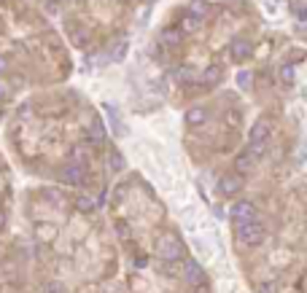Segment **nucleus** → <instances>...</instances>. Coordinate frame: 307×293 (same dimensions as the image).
I'll return each mask as SVG.
<instances>
[{"mask_svg":"<svg viewBox=\"0 0 307 293\" xmlns=\"http://www.w3.org/2000/svg\"><path fill=\"white\" fill-rule=\"evenodd\" d=\"M162 43L178 46V43H181V32H178V30H164V32H162Z\"/></svg>","mask_w":307,"mask_h":293,"instance_id":"f3484780","label":"nucleus"},{"mask_svg":"<svg viewBox=\"0 0 307 293\" xmlns=\"http://www.w3.org/2000/svg\"><path fill=\"white\" fill-rule=\"evenodd\" d=\"M76 207L81 210V212H95L97 204H95V199H92V196H78L76 199Z\"/></svg>","mask_w":307,"mask_h":293,"instance_id":"dca6fc26","label":"nucleus"},{"mask_svg":"<svg viewBox=\"0 0 307 293\" xmlns=\"http://www.w3.org/2000/svg\"><path fill=\"white\" fill-rule=\"evenodd\" d=\"M86 140H89V143H103V140H105V129H103V124H100V121H95V124H92L89 126V137H86Z\"/></svg>","mask_w":307,"mask_h":293,"instance_id":"ddd939ff","label":"nucleus"},{"mask_svg":"<svg viewBox=\"0 0 307 293\" xmlns=\"http://www.w3.org/2000/svg\"><path fill=\"white\" fill-rule=\"evenodd\" d=\"M199 24H202V19L191 16V14L181 19V30H183V32H197V30H199Z\"/></svg>","mask_w":307,"mask_h":293,"instance_id":"4468645a","label":"nucleus"},{"mask_svg":"<svg viewBox=\"0 0 307 293\" xmlns=\"http://www.w3.org/2000/svg\"><path fill=\"white\" fill-rule=\"evenodd\" d=\"M251 84H253V76H251L248 70H243L237 76V86H240V89H251Z\"/></svg>","mask_w":307,"mask_h":293,"instance_id":"a211bd4d","label":"nucleus"},{"mask_svg":"<svg viewBox=\"0 0 307 293\" xmlns=\"http://www.w3.org/2000/svg\"><path fill=\"white\" fill-rule=\"evenodd\" d=\"M3 70H5V59L0 57V73H3Z\"/></svg>","mask_w":307,"mask_h":293,"instance_id":"5701e85b","label":"nucleus"},{"mask_svg":"<svg viewBox=\"0 0 307 293\" xmlns=\"http://www.w3.org/2000/svg\"><path fill=\"white\" fill-rule=\"evenodd\" d=\"M264 151H267V145H259V143H248V148L240 151V156H237V172L240 175H245V172H251L256 167V164L264 159Z\"/></svg>","mask_w":307,"mask_h":293,"instance_id":"f03ea898","label":"nucleus"},{"mask_svg":"<svg viewBox=\"0 0 307 293\" xmlns=\"http://www.w3.org/2000/svg\"><path fill=\"white\" fill-rule=\"evenodd\" d=\"M262 239H264V226L259 221L240 223V229H237V242L240 245H245V248H256Z\"/></svg>","mask_w":307,"mask_h":293,"instance_id":"7ed1b4c3","label":"nucleus"},{"mask_svg":"<svg viewBox=\"0 0 307 293\" xmlns=\"http://www.w3.org/2000/svg\"><path fill=\"white\" fill-rule=\"evenodd\" d=\"M270 132H272L270 121H264V118H259V121L251 126V137H248V143H259V145H267V140H270Z\"/></svg>","mask_w":307,"mask_h":293,"instance_id":"0eeeda50","label":"nucleus"},{"mask_svg":"<svg viewBox=\"0 0 307 293\" xmlns=\"http://www.w3.org/2000/svg\"><path fill=\"white\" fill-rule=\"evenodd\" d=\"M108 170L111 172H122L124 170V159L119 151H111V156H108Z\"/></svg>","mask_w":307,"mask_h":293,"instance_id":"2eb2a0df","label":"nucleus"},{"mask_svg":"<svg viewBox=\"0 0 307 293\" xmlns=\"http://www.w3.org/2000/svg\"><path fill=\"white\" fill-rule=\"evenodd\" d=\"M218 81H221V68H218V65H210V68L202 73V84L205 86H216Z\"/></svg>","mask_w":307,"mask_h":293,"instance_id":"9b49d317","label":"nucleus"},{"mask_svg":"<svg viewBox=\"0 0 307 293\" xmlns=\"http://www.w3.org/2000/svg\"><path fill=\"white\" fill-rule=\"evenodd\" d=\"M243 175L240 172H229V175H224L221 178V183H218V191H221L224 196H235L240 189H243Z\"/></svg>","mask_w":307,"mask_h":293,"instance_id":"39448f33","label":"nucleus"},{"mask_svg":"<svg viewBox=\"0 0 307 293\" xmlns=\"http://www.w3.org/2000/svg\"><path fill=\"white\" fill-rule=\"evenodd\" d=\"M229 51H232V59H235V62H243V59H248L253 54V46H251V41L237 38V41L229 46Z\"/></svg>","mask_w":307,"mask_h":293,"instance_id":"6e6552de","label":"nucleus"},{"mask_svg":"<svg viewBox=\"0 0 307 293\" xmlns=\"http://www.w3.org/2000/svg\"><path fill=\"white\" fill-rule=\"evenodd\" d=\"M280 78H283L286 84H291L294 81V65H283V68H280Z\"/></svg>","mask_w":307,"mask_h":293,"instance_id":"aec40b11","label":"nucleus"},{"mask_svg":"<svg viewBox=\"0 0 307 293\" xmlns=\"http://www.w3.org/2000/svg\"><path fill=\"white\" fill-rule=\"evenodd\" d=\"M232 218L237 223H251V221H256V207L251 202H235L232 204Z\"/></svg>","mask_w":307,"mask_h":293,"instance_id":"423d86ee","label":"nucleus"},{"mask_svg":"<svg viewBox=\"0 0 307 293\" xmlns=\"http://www.w3.org/2000/svg\"><path fill=\"white\" fill-rule=\"evenodd\" d=\"M46 293H59V291H57V285H51V288H49V291H46Z\"/></svg>","mask_w":307,"mask_h":293,"instance_id":"b1692460","label":"nucleus"},{"mask_svg":"<svg viewBox=\"0 0 307 293\" xmlns=\"http://www.w3.org/2000/svg\"><path fill=\"white\" fill-rule=\"evenodd\" d=\"M3 226H5V212L0 210V229H3Z\"/></svg>","mask_w":307,"mask_h":293,"instance_id":"4be33fe9","label":"nucleus"},{"mask_svg":"<svg viewBox=\"0 0 307 293\" xmlns=\"http://www.w3.org/2000/svg\"><path fill=\"white\" fill-rule=\"evenodd\" d=\"M156 253L164 258V261H175V258L183 256V242L178 234H172V231H164L162 237L156 239Z\"/></svg>","mask_w":307,"mask_h":293,"instance_id":"f257e3e1","label":"nucleus"},{"mask_svg":"<svg viewBox=\"0 0 307 293\" xmlns=\"http://www.w3.org/2000/svg\"><path fill=\"white\" fill-rule=\"evenodd\" d=\"M35 237L43 239V242H49V239L57 237V229L54 226H46V223H35Z\"/></svg>","mask_w":307,"mask_h":293,"instance_id":"f8f14e48","label":"nucleus"},{"mask_svg":"<svg viewBox=\"0 0 307 293\" xmlns=\"http://www.w3.org/2000/svg\"><path fill=\"white\" fill-rule=\"evenodd\" d=\"M0 97H3V86H0Z\"/></svg>","mask_w":307,"mask_h":293,"instance_id":"393cba45","label":"nucleus"},{"mask_svg":"<svg viewBox=\"0 0 307 293\" xmlns=\"http://www.w3.org/2000/svg\"><path fill=\"white\" fill-rule=\"evenodd\" d=\"M205 118H208V110H205V108H191L189 113H186V124H189V126L205 124Z\"/></svg>","mask_w":307,"mask_h":293,"instance_id":"9d476101","label":"nucleus"},{"mask_svg":"<svg viewBox=\"0 0 307 293\" xmlns=\"http://www.w3.org/2000/svg\"><path fill=\"white\" fill-rule=\"evenodd\" d=\"M205 14H208V3H194V5H191V16L202 19Z\"/></svg>","mask_w":307,"mask_h":293,"instance_id":"6ab92c4d","label":"nucleus"},{"mask_svg":"<svg viewBox=\"0 0 307 293\" xmlns=\"http://www.w3.org/2000/svg\"><path fill=\"white\" fill-rule=\"evenodd\" d=\"M259 293H278V285L275 283H264L262 288H259Z\"/></svg>","mask_w":307,"mask_h":293,"instance_id":"412c9836","label":"nucleus"},{"mask_svg":"<svg viewBox=\"0 0 307 293\" xmlns=\"http://www.w3.org/2000/svg\"><path fill=\"white\" fill-rule=\"evenodd\" d=\"M59 181L68 183V186H81L86 181V170L81 167V164H68V167H62V172H59Z\"/></svg>","mask_w":307,"mask_h":293,"instance_id":"20e7f679","label":"nucleus"},{"mask_svg":"<svg viewBox=\"0 0 307 293\" xmlns=\"http://www.w3.org/2000/svg\"><path fill=\"white\" fill-rule=\"evenodd\" d=\"M186 280H189L191 285H199L205 280V272H202V266H199L197 261H189L186 264Z\"/></svg>","mask_w":307,"mask_h":293,"instance_id":"1a4fd4ad","label":"nucleus"}]
</instances>
